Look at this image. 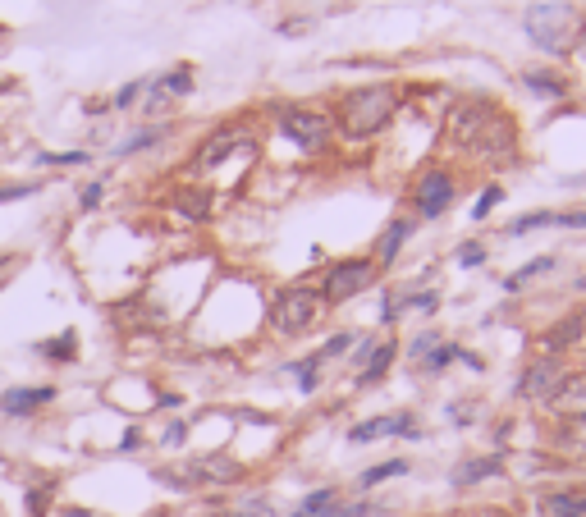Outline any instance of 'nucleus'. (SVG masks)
<instances>
[{"label": "nucleus", "instance_id": "obj_3", "mask_svg": "<svg viewBox=\"0 0 586 517\" xmlns=\"http://www.w3.org/2000/svg\"><path fill=\"white\" fill-rule=\"evenodd\" d=\"M527 37L550 55H568L586 37V14L573 5H536L527 10Z\"/></svg>", "mask_w": 586, "mask_h": 517}, {"label": "nucleus", "instance_id": "obj_46", "mask_svg": "<svg viewBox=\"0 0 586 517\" xmlns=\"http://www.w3.org/2000/svg\"><path fill=\"white\" fill-rule=\"evenodd\" d=\"M577 289H586V280H577Z\"/></svg>", "mask_w": 586, "mask_h": 517}, {"label": "nucleus", "instance_id": "obj_27", "mask_svg": "<svg viewBox=\"0 0 586 517\" xmlns=\"http://www.w3.org/2000/svg\"><path fill=\"white\" fill-rule=\"evenodd\" d=\"M449 362H458V344H445V339H440V344L422 357V371H426V376H440Z\"/></svg>", "mask_w": 586, "mask_h": 517}, {"label": "nucleus", "instance_id": "obj_38", "mask_svg": "<svg viewBox=\"0 0 586 517\" xmlns=\"http://www.w3.org/2000/svg\"><path fill=\"white\" fill-rule=\"evenodd\" d=\"M142 87H147V83H142V78H138V83H124V87H120V92H115V106H124V110H129V106H133V101H138V97H142Z\"/></svg>", "mask_w": 586, "mask_h": 517}, {"label": "nucleus", "instance_id": "obj_36", "mask_svg": "<svg viewBox=\"0 0 586 517\" xmlns=\"http://www.w3.org/2000/svg\"><path fill=\"white\" fill-rule=\"evenodd\" d=\"M184 440H188V421H170L161 431V449H184Z\"/></svg>", "mask_w": 586, "mask_h": 517}, {"label": "nucleus", "instance_id": "obj_45", "mask_svg": "<svg viewBox=\"0 0 586 517\" xmlns=\"http://www.w3.org/2000/svg\"><path fill=\"white\" fill-rule=\"evenodd\" d=\"M0 266H10V257H0Z\"/></svg>", "mask_w": 586, "mask_h": 517}, {"label": "nucleus", "instance_id": "obj_31", "mask_svg": "<svg viewBox=\"0 0 586 517\" xmlns=\"http://www.w3.org/2000/svg\"><path fill=\"white\" fill-rule=\"evenodd\" d=\"M165 133V124H156V129H147V133H133L129 142H120V147H115V156H133V151H142V147H152L156 138H161Z\"/></svg>", "mask_w": 586, "mask_h": 517}, {"label": "nucleus", "instance_id": "obj_33", "mask_svg": "<svg viewBox=\"0 0 586 517\" xmlns=\"http://www.w3.org/2000/svg\"><path fill=\"white\" fill-rule=\"evenodd\" d=\"M371 513H380V508L371 504V499H348V504L339 499V504L330 508V517H371Z\"/></svg>", "mask_w": 586, "mask_h": 517}, {"label": "nucleus", "instance_id": "obj_26", "mask_svg": "<svg viewBox=\"0 0 586 517\" xmlns=\"http://www.w3.org/2000/svg\"><path fill=\"white\" fill-rule=\"evenodd\" d=\"M289 371L298 376V394H316L321 389V362H316V353L303 357V362H293Z\"/></svg>", "mask_w": 586, "mask_h": 517}, {"label": "nucleus", "instance_id": "obj_20", "mask_svg": "<svg viewBox=\"0 0 586 517\" xmlns=\"http://www.w3.org/2000/svg\"><path fill=\"white\" fill-rule=\"evenodd\" d=\"M339 495H344L339 485H321V490H312V495H307L303 504L293 508L289 517H330V508L339 504Z\"/></svg>", "mask_w": 586, "mask_h": 517}, {"label": "nucleus", "instance_id": "obj_43", "mask_svg": "<svg viewBox=\"0 0 586 517\" xmlns=\"http://www.w3.org/2000/svg\"><path fill=\"white\" fill-rule=\"evenodd\" d=\"M495 508H477V513H445V517H490Z\"/></svg>", "mask_w": 586, "mask_h": 517}, {"label": "nucleus", "instance_id": "obj_37", "mask_svg": "<svg viewBox=\"0 0 586 517\" xmlns=\"http://www.w3.org/2000/svg\"><path fill=\"white\" fill-rule=\"evenodd\" d=\"M435 344H440V334H435V330H426V334H417L413 344H408V353H413V357H417V362H422V357H426V353H431V348H435Z\"/></svg>", "mask_w": 586, "mask_h": 517}, {"label": "nucleus", "instance_id": "obj_23", "mask_svg": "<svg viewBox=\"0 0 586 517\" xmlns=\"http://www.w3.org/2000/svg\"><path fill=\"white\" fill-rule=\"evenodd\" d=\"M403 472H408V458H385V463L367 467V472L358 476V490H371V485H385V481H394V476H403Z\"/></svg>", "mask_w": 586, "mask_h": 517}, {"label": "nucleus", "instance_id": "obj_29", "mask_svg": "<svg viewBox=\"0 0 586 517\" xmlns=\"http://www.w3.org/2000/svg\"><path fill=\"white\" fill-rule=\"evenodd\" d=\"M564 449L573 453V458H586V417L568 421V431H564Z\"/></svg>", "mask_w": 586, "mask_h": 517}, {"label": "nucleus", "instance_id": "obj_25", "mask_svg": "<svg viewBox=\"0 0 586 517\" xmlns=\"http://www.w3.org/2000/svg\"><path fill=\"white\" fill-rule=\"evenodd\" d=\"M37 353L51 357V362H74V357H78V334L65 330L60 339H46V344H37Z\"/></svg>", "mask_w": 586, "mask_h": 517}, {"label": "nucleus", "instance_id": "obj_35", "mask_svg": "<svg viewBox=\"0 0 586 517\" xmlns=\"http://www.w3.org/2000/svg\"><path fill=\"white\" fill-rule=\"evenodd\" d=\"M42 165H87L92 156L87 151H46V156H37Z\"/></svg>", "mask_w": 586, "mask_h": 517}, {"label": "nucleus", "instance_id": "obj_6", "mask_svg": "<svg viewBox=\"0 0 586 517\" xmlns=\"http://www.w3.org/2000/svg\"><path fill=\"white\" fill-rule=\"evenodd\" d=\"M280 138H289L298 151H326L330 133H335V119L321 115L312 106H284L280 119H275Z\"/></svg>", "mask_w": 586, "mask_h": 517}, {"label": "nucleus", "instance_id": "obj_19", "mask_svg": "<svg viewBox=\"0 0 586 517\" xmlns=\"http://www.w3.org/2000/svg\"><path fill=\"white\" fill-rule=\"evenodd\" d=\"M188 92H193V69H188V65H174V69H165V74L156 78V92H152V97L156 101H161V97L184 101Z\"/></svg>", "mask_w": 586, "mask_h": 517}, {"label": "nucleus", "instance_id": "obj_34", "mask_svg": "<svg viewBox=\"0 0 586 517\" xmlns=\"http://www.w3.org/2000/svg\"><path fill=\"white\" fill-rule=\"evenodd\" d=\"M458 266L463 270H477V266H486V248H481V243H458Z\"/></svg>", "mask_w": 586, "mask_h": 517}, {"label": "nucleus", "instance_id": "obj_28", "mask_svg": "<svg viewBox=\"0 0 586 517\" xmlns=\"http://www.w3.org/2000/svg\"><path fill=\"white\" fill-rule=\"evenodd\" d=\"M500 202H504V188L500 184H486V188H481V197H477V206H472V220H486Z\"/></svg>", "mask_w": 586, "mask_h": 517}, {"label": "nucleus", "instance_id": "obj_4", "mask_svg": "<svg viewBox=\"0 0 586 517\" xmlns=\"http://www.w3.org/2000/svg\"><path fill=\"white\" fill-rule=\"evenodd\" d=\"M326 298H321V289H312V284H289V289L275 293L271 302V330L284 334V339H298V334H307L312 325H321V316H326Z\"/></svg>", "mask_w": 586, "mask_h": 517}, {"label": "nucleus", "instance_id": "obj_17", "mask_svg": "<svg viewBox=\"0 0 586 517\" xmlns=\"http://www.w3.org/2000/svg\"><path fill=\"white\" fill-rule=\"evenodd\" d=\"M394 357H399V339H390V334H385V339H380V344H376V353L367 357V367H362L358 376H353V385H358V389H371V385H380V380L390 376Z\"/></svg>", "mask_w": 586, "mask_h": 517}, {"label": "nucleus", "instance_id": "obj_18", "mask_svg": "<svg viewBox=\"0 0 586 517\" xmlns=\"http://www.w3.org/2000/svg\"><path fill=\"white\" fill-rule=\"evenodd\" d=\"M170 206L188 220V225H207V220H211V188L188 184V188H179V193L170 197Z\"/></svg>", "mask_w": 586, "mask_h": 517}, {"label": "nucleus", "instance_id": "obj_1", "mask_svg": "<svg viewBox=\"0 0 586 517\" xmlns=\"http://www.w3.org/2000/svg\"><path fill=\"white\" fill-rule=\"evenodd\" d=\"M449 142L467 156H481V161H509L518 151V133H513V119L500 115L490 101H463V106L449 115Z\"/></svg>", "mask_w": 586, "mask_h": 517}, {"label": "nucleus", "instance_id": "obj_40", "mask_svg": "<svg viewBox=\"0 0 586 517\" xmlns=\"http://www.w3.org/2000/svg\"><path fill=\"white\" fill-rule=\"evenodd\" d=\"M376 344H380L376 334H371V339H358V344H353V367H367V357L376 353Z\"/></svg>", "mask_w": 586, "mask_h": 517}, {"label": "nucleus", "instance_id": "obj_24", "mask_svg": "<svg viewBox=\"0 0 586 517\" xmlns=\"http://www.w3.org/2000/svg\"><path fill=\"white\" fill-rule=\"evenodd\" d=\"M532 229H559V211H527V216H518L509 225V238H522Z\"/></svg>", "mask_w": 586, "mask_h": 517}, {"label": "nucleus", "instance_id": "obj_42", "mask_svg": "<svg viewBox=\"0 0 586 517\" xmlns=\"http://www.w3.org/2000/svg\"><path fill=\"white\" fill-rule=\"evenodd\" d=\"M138 449H142V431L138 426H129V431L120 435V453H138Z\"/></svg>", "mask_w": 586, "mask_h": 517}, {"label": "nucleus", "instance_id": "obj_13", "mask_svg": "<svg viewBox=\"0 0 586 517\" xmlns=\"http://www.w3.org/2000/svg\"><path fill=\"white\" fill-rule=\"evenodd\" d=\"M504 472V453H481V458H463V463L449 472V485L454 490H472V485L490 481V476Z\"/></svg>", "mask_w": 586, "mask_h": 517}, {"label": "nucleus", "instance_id": "obj_9", "mask_svg": "<svg viewBox=\"0 0 586 517\" xmlns=\"http://www.w3.org/2000/svg\"><path fill=\"white\" fill-rule=\"evenodd\" d=\"M422 440L417 431V417L413 412H390V417H371V421H358V426H348V444H371V440Z\"/></svg>", "mask_w": 586, "mask_h": 517}, {"label": "nucleus", "instance_id": "obj_22", "mask_svg": "<svg viewBox=\"0 0 586 517\" xmlns=\"http://www.w3.org/2000/svg\"><path fill=\"white\" fill-rule=\"evenodd\" d=\"M559 266V257H554V252H545V257H536V261H527V266H518L509 275V280H504V293H518V289H527V284L532 280H541L545 270H554Z\"/></svg>", "mask_w": 586, "mask_h": 517}, {"label": "nucleus", "instance_id": "obj_21", "mask_svg": "<svg viewBox=\"0 0 586 517\" xmlns=\"http://www.w3.org/2000/svg\"><path fill=\"white\" fill-rule=\"evenodd\" d=\"M522 83L532 87L536 97H545V101H564L568 97V78L545 74V69H527V74H522Z\"/></svg>", "mask_w": 586, "mask_h": 517}, {"label": "nucleus", "instance_id": "obj_5", "mask_svg": "<svg viewBox=\"0 0 586 517\" xmlns=\"http://www.w3.org/2000/svg\"><path fill=\"white\" fill-rule=\"evenodd\" d=\"M380 266L371 257H344L335 266H326V280H321V298L326 307H339V302H353L358 293H367L376 284Z\"/></svg>", "mask_w": 586, "mask_h": 517}, {"label": "nucleus", "instance_id": "obj_8", "mask_svg": "<svg viewBox=\"0 0 586 517\" xmlns=\"http://www.w3.org/2000/svg\"><path fill=\"white\" fill-rule=\"evenodd\" d=\"M564 376H568V362H564V357H550V353H545V357H536L532 367L522 371L518 385H513V389H518V399L550 403V394H554L559 385H564Z\"/></svg>", "mask_w": 586, "mask_h": 517}, {"label": "nucleus", "instance_id": "obj_11", "mask_svg": "<svg viewBox=\"0 0 586 517\" xmlns=\"http://www.w3.org/2000/svg\"><path fill=\"white\" fill-rule=\"evenodd\" d=\"M46 403H55V385H14L0 394V412L5 417H33Z\"/></svg>", "mask_w": 586, "mask_h": 517}, {"label": "nucleus", "instance_id": "obj_10", "mask_svg": "<svg viewBox=\"0 0 586 517\" xmlns=\"http://www.w3.org/2000/svg\"><path fill=\"white\" fill-rule=\"evenodd\" d=\"M188 476H193V485H234L243 481V467L229 453H202L188 463Z\"/></svg>", "mask_w": 586, "mask_h": 517}, {"label": "nucleus", "instance_id": "obj_32", "mask_svg": "<svg viewBox=\"0 0 586 517\" xmlns=\"http://www.w3.org/2000/svg\"><path fill=\"white\" fill-rule=\"evenodd\" d=\"M51 495H55V481L33 485V490H28V517H46V504H51Z\"/></svg>", "mask_w": 586, "mask_h": 517}, {"label": "nucleus", "instance_id": "obj_15", "mask_svg": "<svg viewBox=\"0 0 586 517\" xmlns=\"http://www.w3.org/2000/svg\"><path fill=\"white\" fill-rule=\"evenodd\" d=\"M550 408L559 412V417H568V421L586 417V371H568L564 385L550 394Z\"/></svg>", "mask_w": 586, "mask_h": 517}, {"label": "nucleus", "instance_id": "obj_7", "mask_svg": "<svg viewBox=\"0 0 586 517\" xmlns=\"http://www.w3.org/2000/svg\"><path fill=\"white\" fill-rule=\"evenodd\" d=\"M454 197H458V179L449 170H422L413 179V220L422 225V220H440L454 206Z\"/></svg>", "mask_w": 586, "mask_h": 517}, {"label": "nucleus", "instance_id": "obj_2", "mask_svg": "<svg viewBox=\"0 0 586 517\" xmlns=\"http://www.w3.org/2000/svg\"><path fill=\"white\" fill-rule=\"evenodd\" d=\"M394 110H399V87L394 83H371V87H353L344 101H339V119L335 129L348 142H367L376 133L390 129Z\"/></svg>", "mask_w": 586, "mask_h": 517}, {"label": "nucleus", "instance_id": "obj_16", "mask_svg": "<svg viewBox=\"0 0 586 517\" xmlns=\"http://www.w3.org/2000/svg\"><path fill=\"white\" fill-rule=\"evenodd\" d=\"M582 330H586V312H573V316H564L559 325H550V330L541 334V353H550V357H564L573 344H582Z\"/></svg>", "mask_w": 586, "mask_h": 517}, {"label": "nucleus", "instance_id": "obj_41", "mask_svg": "<svg viewBox=\"0 0 586 517\" xmlns=\"http://www.w3.org/2000/svg\"><path fill=\"white\" fill-rule=\"evenodd\" d=\"M42 184H10V188H0V202H19V197H33Z\"/></svg>", "mask_w": 586, "mask_h": 517}, {"label": "nucleus", "instance_id": "obj_39", "mask_svg": "<svg viewBox=\"0 0 586 517\" xmlns=\"http://www.w3.org/2000/svg\"><path fill=\"white\" fill-rule=\"evenodd\" d=\"M101 193H106V188H101L97 179H92V184H83V193H78V206H83V211H92V206H101Z\"/></svg>", "mask_w": 586, "mask_h": 517}, {"label": "nucleus", "instance_id": "obj_14", "mask_svg": "<svg viewBox=\"0 0 586 517\" xmlns=\"http://www.w3.org/2000/svg\"><path fill=\"white\" fill-rule=\"evenodd\" d=\"M541 517H586V485H564V490H545L536 499Z\"/></svg>", "mask_w": 586, "mask_h": 517}, {"label": "nucleus", "instance_id": "obj_12", "mask_svg": "<svg viewBox=\"0 0 586 517\" xmlns=\"http://www.w3.org/2000/svg\"><path fill=\"white\" fill-rule=\"evenodd\" d=\"M413 234H417V220L413 216H394L390 225H385V234L376 238V252H371V261H376V266H394Z\"/></svg>", "mask_w": 586, "mask_h": 517}, {"label": "nucleus", "instance_id": "obj_44", "mask_svg": "<svg viewBox=\"0 0 586 517\" xmlns=\"http://www.w3.org/2000/svg\"><path fill=\"white\" fill-rule=\"evenodd\" d=\"M229 517H261V513H229Z\"/></svg>", "mask_w": 586, "mask_h": 517}, {"label": "nucleus", "instance_id": "obj_30", "mask_svg": "<svg viewBox=\"0 0 586 517\" xmlns=\"http://www.w3.org/2000/svg\"><path fill=\"white\" fill-rule=\"evenodd\" d=\"M358 344V334H335V339H326V344H321V353H316V362H330V357H344L348 348Z\"/></svg>", "mask_w": 586, "mask_h": 517}]
</instances>
